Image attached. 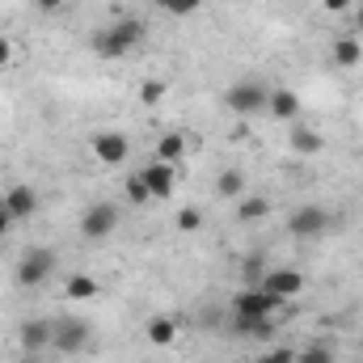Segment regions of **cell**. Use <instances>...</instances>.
<instances>
[{
	"label": "cell",
	"mask_w": 363,
	"mask_h": 363,
	"mask_svg": "<svg viewBox=\"0 0 363 363\" xmlns=\"http://www.w3.org/2000/svg\"><path fill=\"white\" fill-rule=\"evenodd\" d=\"M325 224H330V216L321 211V207H296L291 211V220H287V228H291V237H300V241H308V237H321L325 233Z\"/></svg>",
	"instance_id": "cell-7"
},
{
	"label": "cell",
	"mask_w": 363,
	"mask_h": 363,
	"mask_svg": "<svg viewBox=\"0 0 363 363\" xmlns=\"http://www.w3.org/2000/svg\"><path fill=\"white\" fill-rule=\"evenodd\" d=\"M161 13H169V17H190V13H199L203 9V0H152Z\"/></svg>",
	"instance_id": "cell-21"
},
{
	"label": "cell",
	"mask_w": 363,
	"mask_h": 363,
	"mask_svg": "<svg viewBox=\"0 0 363 363\" xmlns=\"http://www.w3.org/2000/svg\"><path fill=\"white\" fill-rule=\"evenodd\" d=\"M4 211H9L13 220H30V216L38 211V194H34V186H13V190L4 194Z\"/></svg>",
	"instance_id": "cell-12"
},
{
	"label": "cell",
	"mask_w": 363,
	"mask_h": 363,
	"mask_svg": "<svg viewBox=\"0 0 363 363\" xmlns=\"http://www.w3.org/2000/svg\"><path fill=\"white\" fill-rule=\"evenodd\" d=\"M165 89H169L165 81H144V85H140V101H144V106H157V101L165 97Z\"/></svg>",
	"instance_id": "cell-26"
},
{
	"label": "cell",
	"mask_w": 363,
	"mask_h": 363,
	"mask_svg": "<svg viewBox=\"0 0 363 363\" xmlns=\"http://www.w3.org/2000/svg\"><path fill=\"white\" fill-rule=\"evenodd\" d=\"M140 43H144V21H140V17H118L114 26H106V30L93 34V51H97L101 60H123V55H131Z\"/></svg>",
	"instance_id": "cell-1"
},
{
	"label": "cell",
	"mask_w": 363,
	"mask_h": 363,
	"mask_svg": "<svg viewBox=\"0 0 363 363\" xmlns=\"http://www.w3.org/2000/svg\"><path fill=\"white\" fill-rule=\"evenodd\" d=\"M89 148L101 165H118V161H127V148H131V144H127L123 131H97L89 140Z\"/></svg>",
	"instance_id": "cell-8"
},
{
	"label": "cell",
	"mask_w": 363,
	"mask_h": 363,
	"mask_svg": "<svg viewBox=\"0 0 363 363\" xmlns=\"http://www.w3.org/2000/svg\"><path fill=\"white\" fill-rule=\"evenodd\" d=\"M241 274H245V283H250V287H258V283H262V258H258V254H254V258H245Z\"/></svg>",
	"instance_id": "cell-27"
},
{
	"label": "cell",
	"mask_w": 363,
	"mask_h": 363,
	"mask_svg": "<svg viewBox=\"0 0 363 363\" xmlns=\"http://www.w3.org/2000/svg\"><path fill=\"white\" fill-rule=\"evenodd\" d=\"M9 64H13V43L0 34V68H9Z\"/></svg>",
	"instance_id": "cell-29"
},
{
	"label": "cell",
	"mask_w": 363,
	"mask_h": 363,
	"mask_svg": "<svg viewBox=\"0 0 363 363\" xmlns=\"http://www.w3.org/2000/svg\"><path fill=\"white\" fill-rule=\"evenodd\" d=\"M127 199H131V203H148V199H152L144 174H131V178H127Z\"/></svg>",
	"instance_id": "cell-25"
},
{
	"label": "cell",
	"mask_w": 363,
	"mask_h": 363,
	"mask_svg": "<svg viewBox=\"0 0 363 363\" xmlns=\"http://www.w3.org/2000/svg\"><path fill=\"white\" fill-rule=\"evenodd\" d=\"M148 342L152 347H174V338H178V321L174 317H148Z\"/></svg>",
	"instance_id": "cell-14"
},
{
	"label": "cell",
	"mask_w": 363,
	"mask_h": 363,
	"mask_svg": "<svg viewBox=\"0 0 363 363\" xmlns=\"http://www.w3.org/2000/svg\"><path fill=\"white\" fill-rule=\"evenodd\" d=\"M355 26H359V30H363V4H359V9H355Z\"/></svg>",
	"instance_id": "cell-34"
},
{
	"label": "cell",
	"mask_w": 363,
	"mask_h": 363,
	"mask_svg": "<svg viewBox=\"0 0 363 363\" xmlns=\"http://www.w3.org/2000/svg\"><path fill=\"white\" fill-rule=\"evenodd\" d=\"M262 363H296V351L291 347H274V351L262 355Z\"/></svg>",
	"instance_id": "cell-28"
},
{
	"label": "cell",
	"mask_w": 363,
	"mask_h": 363,
	"mask_svg": "<svg viewBox=\"0 0 363 363\" xmlns=\"http://www.w3.org/2000/svg\"><path fill=\"white\" fill-rule=\"evenodd\" d=\"M237 334H245V338H258V342H271V338H274V321H271V317H262V321L237 325Z\"/></svg>",
	"instance_id": "cell-22"
},
{
	"label": "cell",
	"mask_w": 363,
	"mask_h": 363,
	"mask_svg": "<svg viewBox=\"0 0 363 363\" xmlns=\"http://www.w3.org/2000/svg\"><path fill=\"white\" fill-rule=\"evenodd\" d=\"M296 363H338V359H334V351L325 342H313V347L296 351Z\"/></svg>",
	"instance_id": "cell-23"
},
{
	"label": "cell",
	"mask_w": 363,
	"mask_h": 363,
	"mask_svg": "<svg viewBox=\"0 0 363 363\" xmlns=\"http://www.w3.org/2000/svg\"><path fill=\"white\" fill-rule=\"evenodd\" d=\"M258 287H267V291L279 296V300H291V296H300V291H304V274L291 271V267H279V271L262 274V283H258Z\"/></svg>",
	"instance_id": "cell-9"
},
{
	"label": "cell",
	"mask_w": 363,
	"mask_h": 363,
	"mask_svg": "<svg viewBox=\"0 0 363 363\" xmlns=\"http://www.w3.org/2000/svg\"><path fill=\"white\" fill-rule=\"evenodd\" d=\"M114 228H118V207L114 203H93L89 211L81 216V237H89V241L110 237Z\"/></svg>",
	"instance_id": "cell-6"
},
{
	"label": "cell",
	"mask_w": 363,
	"mask_h": 363,
	"mask_svg": "<svg viewBox=\"0 0 363 363\" xmlns=\"http://www.w3.org/2000/svg\"><path fill=\"white\" fill-rule=\"evenodd\" d=\"M9 224H13V216H9V211H4V207H0V237H4V233H9Z\"/></svg>",
	"instance_id": "cell-32"
},
{
	"label": "cell",
	"mask_w": 363,
	"mask_h": 363,
	"mask_svg": "<svg viewBox=\"0 0 363 363\" xmlns=\"http://www.w3.org/2000/svg\"><path fill=\"white\" fill-rule=\"evenodd\" d=\"M182 152H186V135H182V131H169V135H161V140H157V161L178 165Z\"/></svg>",
	"instance_id": "cell-17"
},
{
	"label": "cell",
	"mask_w": 363,
	"mask_h": 363,
	"mask_svg": "<svg viewBox=\"0 0 363 363\" xmlns=\"http://www.w3.org/2000/svg\"><path fill=\"white\" fill-rule=\"evenodd\" d=\"M174 224H178V233H199L203 228V211L199 207H182L178 216H174Z\"/></svg>",
	"instance_id": "cell-24"
},
{
	"label": "cell",
	"mask_w": 363,
	"mask_h": 363,
	"mask_svg": "<svg viewBox=\"0 0 363 363\" xmlns=\"http://www.w3.org/2000/svg\"><path fill=\"white\" fill-rule=\"evenodd\" d=\"M291 148H296L300 157H317V152L325 148V140H321V131H313V127H296V131H291Z\"/></svg>",
	"instance_id": "cell-15"
},
{
	"label": "cell",
	"mask_w": 363,
	"mask_h": 363,
	"mask_svg": "<svg viewBox=\"0 0 363 363\" xmlns=\"http://www.w3.org/2000/svg\"><path fill=\"white\" fill-rule=\"evenodd\" d=\"M267 101H271V89L262 85V81H233L228 93H224V106L233 110V114H262L267 110Z\"/></svg>",
	"instance_id": "cell-3"
},
{
	"label": "cell",
	"mask_w": 363,
	"mask_h": 363,
	"mask_svg": "<svg viewBox=\"0 0 363 363\" xmlns=\"http://www.w3.org/2000/svg\"><path fill=\"white\" fill-rule=\"evenodd\" d=\"M51 334H55V321L30 317V321L21 325V351H26V355H43V351L51 347Z\"/></svg>",
	"instance_id": "cell-11"
},
{
	"label": "cell",
	"mask_w": 363,
	"mask_h": 363,
	"mask_svg": "<svg viewBox=\"0 0 363 363\" xmlns=\"http://www.w3.org/2000/svg\"><path fill=\"white\" fill-rule=\"evenodd\" d=\"M34 4H38V9H43V13H55V9H64V4H68V0H34Z\"/></svg>",
	"instance_id": "cell-31"
},
{
	"label": "cell",
	"mask_w": 363,
	"mask_h": 363,
	"mask_svg": "<svg viewBox=\"0 0 363 363\" xmlns=\"http://www.w3.org/2000/svg\"><path fill=\"white\" fill-rule=\"evenodd\" d=\"M93 338L89 321H81V317H55V334H51V351H60V355H77V351H85Z\"/></svg>",
	"instance_id": "cell-4"
},
{
	"label": "cell",
	"mask_w": 363,
	"mask_h": 363,
	"mask_svg": "<svg viewBox=\"0 0 363 363\" xmlns=\"http://www.w3.org/2000/svg\"><path fill=\"white\" fill-rule=\"evenodd\" d=\"M140 174H144V182H148V194H152V199H169L174 186H178V169H174L169 161H148Z\"/></svg>",
	"instance_id": "cell-10"
},
{
	"label": "cell",
	"mask_w": 363,
	"mask_h": 363,
	"mask_svg": "<svg viewBox=\"0 0 363 363\" xmlns=\"http://www.w3.org/2000/svg\"><path fill=\"white\" fill-rule=\"evenodd\" d=\"M13 363H43V359H38V355H26V351H21V355H17Z\"/></svg>",
	"instance_id": "cell-33"
},
{
	"label": "cell",
	"mask_w": 363,
	"mask_h": 363,
	"mask_svg": "<svg viewBox=\"0 0 363 363\" xmlns=\"http://www.w3.org/2000/svg\"><path fill=\"white\" fill-rule=\"evenodd\" d=\"M321 9H325V13H347L351 0H321Z\"/></svg>",
	"instance_id": "cell-30"
},
{
	"label": "cell",
	"mask_w": 363,
	"mask_h": 363,
	"mask_svg": "<svg viewBox=\"0 0 363 363\" xmlns=\"http://www.w3.org/2000/svg\"><path fill=\"white\" fill-rule=\"evenodd\" d=\"M216 190H220L224 199H237V194L245 190V174H241V169H224V174L216 178Z\"/></svg>",
	"instance_id": "cell-20"
},
{
	"label": "cell",
	"mask_w": 363,
	"mask_h": 363,
	"mask_svg": "<svg viewBox=\"0 0 363 363\" xmlns=\"http://www.w3.org/2000/svg\"><path fill=\"white\" fill-rule=\"evenodd\" d=\"M267 110H271V118H279V123H291V118L300 114V97H296L291 89H271Z\"/></svg>",
	"instance_id": "cell-13"
},
{
	"label": "cell",
	"mask_w": 363,
	"mask_h": 363,
	"mask_svg": "<svg viewBox=\"0 0 363 363\" xmlns=\"http://www.w3.org/2000/svg\"><path fill=\"white\" fill-rule=\"evenodd\" d=\"M97 296V279L93 274H72L68 279V300H93Z\"/></svg>",
	"instance_id": "cell-19"
},
{
	"label": "cell",
	"mask_w": 363,
	"mask_h": 363,
	"mask_svg": "<svg viewBox=\"0 0 363 363\" xmlns=\"http://www.w3.org/2000/svg\"><path fill=\"white\" fill-rule=\"evenodd\" d=\"M359 60H363L359 38H334V64L338 68H355Z\"/></svg>",
	"instance_id": "cell-18"
},
{
	"label": "cell",
	"mask_w": 363,
	"mask_h": 363,
	"mask_svg": "<svg viewBox=\"0 0 363 363\" xmlns=\"http://www.w3.org/2000/svg\"><path fill=\"white\" fill-rule=\"evenodd\" d=\"M283 308V300L271 296L267 287H245L237 300H233V325H250V321H262V317H274Z\"/></svg>",
	"instance_id": "cell-2"
},
{
	"label": "cell",
	"mask_w": 363,
	"mask_h": 363,
	"mask_svg": "<svg viewBox=\"0 0 363 363\" xmlns=\"http://www.w3.org/2000/svg\"><path fill=\"white\" fill-rule=\"evenodd\" d=\"M51 271H55V250L30 245L26 258H21V267H17V283H21V287H38V283L51 279Z\"/></svg>",
	"instance_id": "cell-5"
},
{
	"label": "cell",
	"mask_w": 363,
	"mask_h": 363,
	"mask_svg": "<svg viewBox=\"0 0 363 363\" xmlns=\"http://www.w3.org/2000/svg\"><path fill=\"white\" fill-rule=\"evenodd\" d=\"M0 207H4V199H0Z\"/></svg>",
	"instance_id": "cell-35"
},
{
	"label": "cell",
	"mask_w": 363,
	"mask_h": 363,
	"mask_svg": "<svg viewBox=\"0 0 363 363\" xmlns=\"http://www.w3.org/2000/svg\"><path fill=\"white\" fill-rule=\"evenodd\" d=\"M267 216H271V203H267L262 194H250V199L237 203V220H241V224H258V220H267Z\"/></svg>",
	"instance_id": "cell-16"
}]
</instances>
